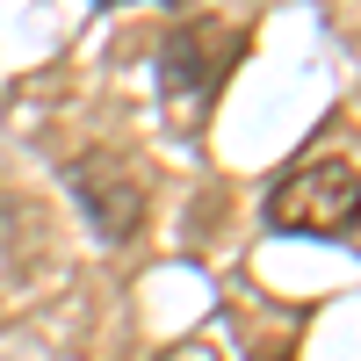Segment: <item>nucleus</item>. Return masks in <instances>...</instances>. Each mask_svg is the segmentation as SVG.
Masks as SVG:
<instances>
[{
	"label": "nucleus",
	"mask_w": 361,
	"mask_h": 361,
	"mask_svg": "<svg viewBox=\"0 0 361 361\" xmlns=\"http://www.w3.org/2000/svg\"><path fill=\"white\" fill-rule=\"evenodd\" d=\"M66 188L87 209V224H94L102 246H130L145 231V188L130 180V166H116V152H80L66 166Z\"/></svg>",
	"instance_id": "7ed1b4c3"
},
{
	"label": "nucleus",
	"mask_w": 361,
	"mask_h": 361,
	"mask_svg": "<svg viewBox=\"0 0 361 361\" xmlns=\"http://www.w3.org/2000/svg\"><path fill=\"white\" fill-rule=\"evenodd\" d=\"M246 58V37L224 22H180L159 44V94H166V123L173 130H202L209 102H217L224 73Z\"/></svg>",
	"instance_id": "f257e3e1"
},
{
	"label": "nucleus",
	"mask_w": 361,
	"mask_h": 361,
	"mask_svg": "<svg viewBox=\"0 0 361 361\" xmlns=\"http://www.w3.org/2000/svg\"><path fill=\"white\" fill-rule=\"evenodd\" d=\"M267 224L304 238H354L361 231V173L347 159H311L267 188Z\"/></svg>",
	"instance_id": "f03ea898"
}]
</instances>
